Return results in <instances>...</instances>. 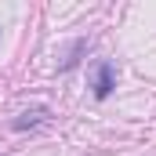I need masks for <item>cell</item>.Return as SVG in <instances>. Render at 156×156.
Listing matches in <instances>:
<instances>
[{
	"label": "cell",
	"mask_w": 156,
	"mask_h": 156,
	"mask_svg": "<svg viewBox=\"0 0 156 156\" xmlns=\"http://www.w3.org/2000/svg\"><path fill=\"white\" fill-rule=\"evenodd\" d=\"M83 51H87V40H76V44H73V51H69V58L62 62V69H73V66L80 62V55H83Z\"/></svg>",
	"instance_id": "cell-3"
},
{
	"label": "cell",
	"mask_w": 156,
	"mask_h": 156,
	"mask_svg": "<svg viewBox=\"0 0 156 156\" xmlns=\"http://www.w3.org/2000/svg\"><path fill=\"white\" fill-rule=\"evenodd\" d=\"M113 87H116V69L109 62H102L98 66V76H94V98H109Z\"/></svg>",
	"instance_id": "cell-1"
},
{
	"label": "cell",
	"mask_w": 156,
	"mask_h": 156,
	"mask_svg": "<svg viewBox=\"0 0 156 156\" xmlns=\"http://www.w3.org/2000/svg\"><path fill=\"white\" fill-rule=\"evenodd\" d=\"M44 120H47V109H29V113H22V116L15 120L11 127L15 131H29V127H40Z\"/></svg>",
	"instance_id": "cell-2"
}]
</instances>
